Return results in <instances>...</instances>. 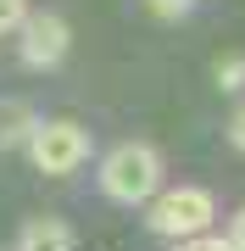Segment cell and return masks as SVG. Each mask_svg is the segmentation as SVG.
Segmentation results:
<instances>
[{"instance_id": "3", "label": "cell", "mask_w": 245, "mask_h": 251, "mask_svg": "<svg viewBox=\"0 0 245 251\" xmlns=\"http://www.w3.org/2000/svg\"><path fill=\"white\" fill-rule=\"evenodd\" d=\"M28 156H34L39 173H50V179H67L73 168L89 162V134H84L78 123H67V117H50V123H34V134H28Z\"/></svg>"}, {"instance_id": "11", "label": "cell", "mask_w": 245, "mask_h": 251, "mask_svg": "<svg viewBox=\"0 0 245 251\" xmlns=\"http://www.w3.org/2000/svg\"><path fill=\"white\" fill-rule=\"evenodd\" d=\"M228 240H234V246H245V206L234 212V229H228Z\"/></svg>"}, {"instance_id": "2", "label": "cell", "mask_w": 245, "mask_h": 251, "mask_svg": "<svg viewBox=\"0 0 245 251\" xmlns=\"http://www.w3.org/2000/svg\"><path fill=\"white\" fill-rule=\"evenodd\" d=\"M212 218H218V201H212L206 190H195V184L151 196V229L162 234V240H195V234L212 229Z\"/></svg>"}, {"instance_id": "4", "label": "cell", "mask_w": 245, "mask_h": 251, "mask_svg": "<svg viewBox=\"0 0 245 251\" xmlns=\"http://www.w3.org/2000/svg\"><path fill=\"white\" fill-rule=\"evenodd\" d=\"M17 28H22V62L28 67H56L67 56V45H73V28L56 11H28Z\"/></svg>"}, {"instance_id": "7", "label": "cell", "mask_w": 245, "mask_h": 251, "mask_svg": "<svg viewBox=\"0 0 245 251\" xmlns=\"http://www.w3.org/2000/svg\"><path fill=\"white\" fill-rule=\"evenodd\" d=\"M218 84H223V90H240V84H245V56H228V62H218Z\"/></svg>"}, {"instance_id": "1", "label": "cell", "mask_w": 245, "mask_h": 251, "mask_svg": "<svg viewBox=\"0 0 245 251\" xmlns=\"http://www.w3.org/2000/svg\"><path fill=\"white\" fill-rule=\"evenodd\" d=\"M162 184V156L151 145H117L106 162H100V196L117 206H139L156 196Z\"/></svg>"}, {"instance_id": "9", "label": "cell", "mask_w": 245, "mask_h": 251, "mask_svg": "<svg viewBox=\"0 0 245 251\" xmlns=\"http://www.w3.org/2000/svg\"><path fill=\"white\" fill-rule=\"evenodd\" d=\"M145 11H151V17H184L190 0H145Z\"/></svg>"}, {"instance_id": "10", "label": "cell", "mask_w": 245, "mask_h": 251, "mask_svg": "<svg viewBox=\"0 0 245 251\" xmlns=\"http://www.w3.org/2000/svg\"><path fill=\"white\" fill-rule=\"evenodd\" d=\"M228 140H234V151H245V106L228 117Z\"/></svg>"}, {"instance_id": "6", "label": "cell", "mask_w": 245, "mask_h": 251, "mask_svg": "<svg viewBox=\"0 0 245 251\" xmlns=\"http://www.w3.org/2000/svg\"><path fill=\"white\" fill-rule=\"evenodd\" d=\"M28 134H34V112H28L22 100H0V151L28 145Z\"/></svg>"}, {"instance_id": "5", "label": "cell", "mask_w": 245, "mask_h": 251, "mask_svg": "<svg viewBox=\"0 0 245 251\" xmlns=\"http://www.w3.org/2000/svg\"><path fill=\"white\" fill-rule=\"evenodd\" d=\"M78 234L62 224V218H34V224H22L17 229V246L22 251H67Z\"/></svg>"}, {"instance_id": "8", "label": "cell", "mask_w": 245, "mask_h": 251, "mask_svg": "<svg viewBox=\"0 0 245 251\" xmlns=\"http://www.w3.org/2000/svg\"><path fill=\"white\" fill-rule=\"evenodd\" d=\"M22 6H28V0H0V34H17V23L28 17Z\"/></svg>"}]
</instances>
